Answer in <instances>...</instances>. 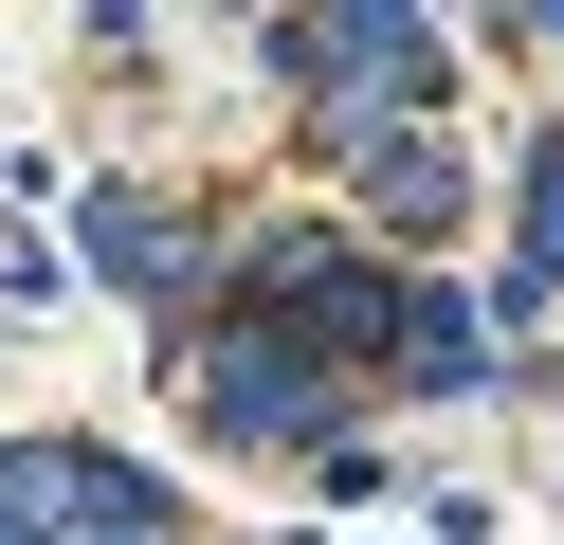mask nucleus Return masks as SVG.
Instances as JSON below:
<instances>
[{
    "instance_id": "1",
    "label": "nucleus",
    "mask_w": 564,
    "mask_h": 545,
    "mask_svg": "<svg viewBox=\"0 0 564 545\" xmlns=\"http://www.w3.org/2000/svg\"><path fill=\"white\" fill-rule=\"evenodd\" d=\"M292 73H310V91H328V109H382V91H419V73H437V55H419L401 19H310V36H292Z\"/></svg>"
},
{
    "instance_id": "2",
    "label": "nucleus",
    "mask_w": 564,
    "mask_h": 545,
    "mask_svg": "<svg viewBox=\"0 0 564 545\" xmlns=\"http://www.w3.org/2000/svg\"><path fill=\"white\" fill-rule=\"evenodd\" d=\"M528 237H546V273H564V145H546V182H528Z\"/></svg>"
}]
</instances>
